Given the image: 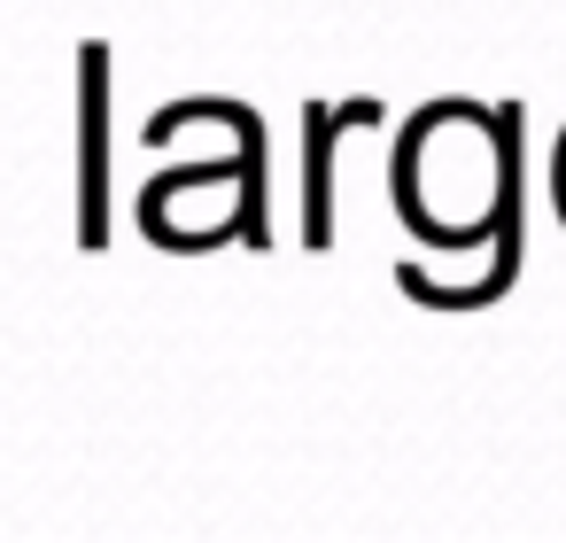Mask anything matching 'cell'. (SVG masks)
Returning <instances> with one entry per match:
<instances>
[{"mask_svg":"<svg viewBox=\"0 0 566 543\" xmlns=\"http://www.w3.org/2000/svg\"><path fill=\"white\" fill-rule=\"evenodd\" d=\"M520 109L442 102L403 140V210L434 241H473L481 226H520Z\"/></svg>","mask_w":566,"mask_h":543,"instance_id":"obj_1","label":"cell"},{"mask_svg":"<svg viewBox=\"0 0 566 543\" xmlns=\"http://www.w3.org/2000/svg\"><path fill=\"white\" fill-rule=\"evenodd\" d=\"M551 187H558V210H566V140H558V171H551Z\"/></svg>","mask_w":566,"mask_h":543,"instance_id":"obj_2","label":"cell"}]
</instances>
